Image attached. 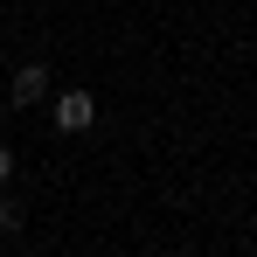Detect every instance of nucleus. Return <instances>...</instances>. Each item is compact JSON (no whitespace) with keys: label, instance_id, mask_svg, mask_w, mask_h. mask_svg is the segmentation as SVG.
<instances>
[{"label":"nucleus","instance_id":"nucleus-1","mask_svg":"<svg viewBox=\"0 0 257 257\" xmlns=\"http://www.w3.org/2000/svg\"><path fill=\"white\" fill-rule=\"evenodd\" d=\"M49 84H56V70H49V63H21V70H14V84H7V104H14V111H35V104L49 97Z\"/></svg>","mask_w":257,"mask_h":257},{"label":"nucleus","instance_id":"nucleus-4","mask_svg":"<svg viewBox=\"0 0 257 257\" xmlns=\"http://www.w3.org/2000/svg\"><path fill=\"white\" fill-rule=\"evenodd\" d=\"M7 174H14V153H7V146H0V181H7Z\"/></svg>","mask_w":257,"mask_h":257},{"label":"nucleus","instance_id":"nucleus-3","mask_svg":"<svg viewBox=\"0 0 257 257\" xmlns=\"http://www.w3.org/2000/svg\"><path fill=\"white\" fill-rule=\"evenodd\" d=\"M21 222H28V209H21V202H14V195H0V229H7V236H14V229H21Z\"/></svg>","mask_w":257,"mask_h":257},{"label":"nucleus","instance_id":"nucleus-2","mask_svg":"<svg viewBox=\"0 0 257 257\" xmlns=\"http://www.w3.org/2000/svg\"><path fill=\"white\" fill-rule=\"evenodd\" d=\"M90 118H97V97H90L84 84L56 90V132H90Z\"/></svg>","mask_w":257,"mask_h":257}]
</instances>
